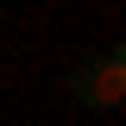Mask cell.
Returning a JSON list of instances; mask_svg holds the SVG:
<instances>
[{
  "label": "cell",
  "mask_w": 126,
  "mask_h": 126,
  "mask_svg": "<svg viewBox=\"0 0 126 126\" xmlns=\"http://www.w3.org/2000/svg\"><path fill=\"white\" fill-rule=\"evenodd\" d=\"M76 94L94 101V107H120L126 101V63L101 57V63H88V69H76Z\"/></svg>",
  "instance_id": "cell-1"
}]
</instances>
